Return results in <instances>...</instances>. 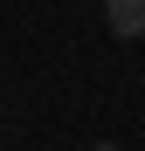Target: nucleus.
I'll return each instance as SVG.
<instances>
[{
	"instance_id": "obj_2",
	"label": "nucleus",
	"mask_w": 145,
	"mask_h": 151,
	"mask_svg": "<svg viewBox=\"0 0 145 151\" xmlns=\"http://www.w3.org/2000/svg\"><path fill=\"white\" fill-rule=\"evenodd\" d=\"M90 151H125V144H90Z\"/></svg>"
},
{
	"instance_id": "obj_1",
	"label": "nucleus",
	"mask_w": 145,
	"mask_h": 151,
	"mask_svg": "<svg viewBox=\"0 0 145 151\" xmlns=\"http://www.w3.org/2000/svg\"><path fill=\"white\" fill-rule=\"evenodd\" d=\"M104 21L117 41H138L145 35V0H104Z\"/></svg>"
}]
</instances>
